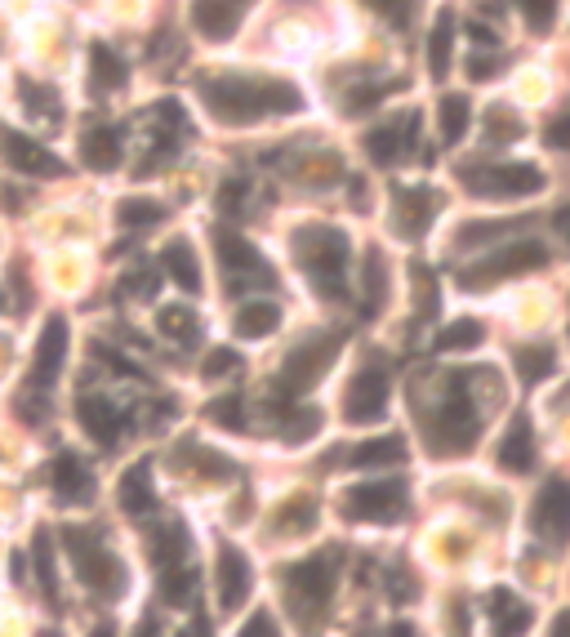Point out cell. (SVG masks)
<instances>
[{
	"mask_svg": "<svg viewBox=\"0 0 570 637\" xmlns=\"http://www.w3.org/2000/svg\"><path fill=\"white\" fill-rule=\"evenodd\" d=\"M557 233H561L566 241H570V205H566V209H561V215H557Z\"/></svg>",
	"mask_w": 570,
	"mask_h": 637,
	"instance_id": "cell-56",
	"label": "cell"
},
{
	"mask_svg": "<svg viewBox=\"0 0 570 637\" xmlns=\"http://www.w3.org/2000/svg\"><path fill=\"white\" fill-rule=\"evenodd\" d=\"M517 10L535 32H548L557 23V0H517Z\"/></svg>",
	"mask_w": 570,
	"mask_h": 637,
	"instance_id": "cell-44",
	"label": "cell"
},
{
	"mask_svg": "<svg viewBox=\"0 0 570 637\" xmlns=\"http://www.w3.org/2000/svg\"><path fill=\"white\" fill-rule=\"evenodd\" d=\"M117 219H121V228H157L165 219V209L148 196H130V201L117 205Z\"/></svg>",
	"mask_w": 570,
	"mask_h": 637,
	"instance_id": "cell-37",
	"label": "cell"
},
{
	"mask_svg": "<svg viewBox=\"0 0 570 637\" xmlns=\"http://www.w3.org/2000/svg\"><path fill=\"white\" fill-rule=\"evenodd\" d=\"M196 593V571L187 562H174V566H161V597L170 606H187Z\"/></svg>",
	"mask_w": 570,
	"mask_h": 637,
	"instance_id": "cell-35",
	"label": "cell"
},
{
	"mask_svg": "<svg viewBox=\"0 0 570 637\" xmlns=\"http://www.w3.org/2000/svg\"><path fill=\"white\" fill-rule=\"evenodd\" d=\"M530 530L548 549H561L570 540V477H548L539 486L530 508Z\"/></svg>",
	"mask_w": 570,
	"mask_h": 637,
	"instance_id": "cell-10",
	"label": "cell"
},
{
	"mask_svg": "<svg viewBox=\"0 0 570 637\" xmlns=\"http://www.w3.org/2000/svg\"><path fill=\"white\" fill-rule=\"evenodd\" d=\"M201 102L209 108L214 121L223 126H255L264 117H294L303 112L299 85L281 76H241V72H218L201 76Z\"/></svg>",
	"mask_w": 570,
	"mask_h": 637,
	"instance_id": "cell-1",
	"label": "cell"
},
{
	"mask_svg": "<svg viewBox=\"0 0 570 637\" xmlns=\"http://www.w3.org/2000/svg\"><path fill=\"white\" fill-rule=\"evenodd\" d=\"M482 339H486L482 322L464 316V322H450V326L437 335V353H473V348H482Z\"/></svg>",
	"mask_w": 570,
	"mask_h": 637,
	"instance_id": "cell-34",
	"label": "cell"
},
{
	"mask_svg": "<svg viewBox=\"0 0 570 637\" xmlns=\"http://www.w3.org/2000/svg\"><path fill=\"white\" fill-rule=\"evenodd\" d=\"M246 6L241 0H192V28L205 41H233L241 28Z\"/></svg>",
	"mask_w": 570,
	"mask_h": 637,
	"instance_id": "cell-17",
	"label": "cell"
},
{
	"mask_svg": "<svg viewBox=\"0 0 570 637\" xmlns=\"http://www.w3.org/2000/svg\"><path fill=\"white\" fill-rule=\"evenodd\" d=\"M388 89H392V85H370V89H353V94H348V112H353V117H357V112H370V108H375V102H379V98H384Z\"/></svg>",
	"mask_w": 570,
	"mask_h": 637,
	"instance_id": "cell-48",
	"label": "cell"
},
{
	"mask_svg": "<svg viewBox=\"0 0 570 637\" xmlns=\"http://www.w3.org/2000/svg\"><path fill=\"white\" fill-rule=\"evenodd\" d=\"M89 637H117V628H111V624H98V628H94Z\"/></svg>",
	"mask_w": 570,
	"mask_h": 637,
	"instance_id": "cell-60",
	"label": "cell"
},
{
	"mask_svg": "<svg viewBox=\"0 0 570 637\" xmlns=\"http://www.w3.org/2000/svg\"><path fill=\"white\" fill-rule=\"evenodd\" d=\"M384 410H388V379H384V370H362V375L348 384L344 419H348V423H379Z\"/></svg>",
	"mask_w": 570,
	"mask_h": 637,
	"instance_id": "cell-15",
	"label": "cell"
},
{
	"mask_svg": "<svg viewBox=\"0 0 570 637\" xmlns=\"http://www.w3.org/2000/svg\"><path fill=\"white\" fill-rule=\"evenodd\" d=\"M152 558H157V566H174V562H183V558H187V530H183V526H165V530H157Z\"/></svg>",
	"mask_w": 570,
	"mask_h": 637,
	"instance_id": "cell-40",
	"label": "cell"
},
{
	"mask_svg": "<svg viewBox=\"0 0 570 637\" xmlns=\"http://www.w3.org/2000/svg\"><path fill=\"white\" fill-rule=\"evenodd\" d=\"M157 326H161V335L174 339L179 348H196V344H201V322H196V312L183 307V303H165V307L157 312Z\"/></svg>",
	"mask_w": 570,
	"mask_h": 637,
	"instance_id": "cell-28",
	"label": "cell"
},
{
	"mask_svg": "<svg viewBox=\"0 0 570 637\" xmlns=\"http://www.w3.org/2000/svg\"><path fill=\"white\" fill-rule=\"evenodd\" d=\"M544 263H548V250L539 241H513V246H499L495 255L469 263L460 272V285L464 290H491V285H499L508 277H526V272H535Z\"/></svg>",
	"mask_w": 570,
	"mask_h": 637,
	"instance_id": "cell-7",
	"label": "cell"
},
{
	"mask_svg": "<svg viewBox=\"0 0 570 637\" xmlns=\"http://www.w3.org/2000/svg\"><path fill=\"white\" fill-rule=\"evenodd\" d=\"M423 438H428V446H432L437 455H464V451H473L477 438H482V419H477V410H473V397H469V392H450V397L432 410Z\"/></svg>",
	"mask_w": 570,
	"mask_h": 637,
	"instance_id": "cell-4",
	"label": "cell"
},
{
	"mask_svg": "<svg viewBox=\"0 0 570 637\" xmlns=\"http://www.w3.org/2000/svg\"><path fill=\"white\" fill-rule=\"evenodd\" d=\"M63 544H67V553H72V562H76V575H80V584L89 589V593H98V597H121L126 593V566H121V558L111 553L94 530H80V526H67L63 530Z\"/></svg>",
	"mask_w": 570,
	"mask_h": 637,
	"instance_id": "cell-3",
	"label": "cell"
},
{
	"mask_svg": "<svg viewBox=\"0 0 570 637\" xmlns=\"http://www.w3.org/2000/svg\"><path fill=\"white\" fill-rule=\"evenodd\" d=\"M388 637H419V633H415L410 624H392V628H388Z\"/></svg>",
	"mask_w": 570,
	"mask_h": 637,
	"instance_id": "cell-58",
	"label": "cell"
},
{
	"mask_svg": "<svg viewBox=\"0 0 570 637\" xmlns=\"http://www.w3.org/2000/svg\"><path fill=\"white\" fill-rule=\"evenodd\" d=\"M366 10H375L384 23H392V28H410L415 23V14H419V0H362Z\"/></svg>",
	"mask_w": 570,
	"mask_h": 637,
	"instance_id": "cell-42",
	"label": "cell"
},
{
	"mask_svg": "<svg viewBox=\"0 0 570 637\" xmlns=\"http://www.w3.org/2000/svg\"><path fill=\"white\" fill-rule=\"evenodd\" d=\"M67 322L63 316H54V322H45L41 339H36V357H32V370H28V397H41L58 384L63 375V361H67Z\"/></svg>",
	"mask_w": 570,
	"mask_h": 637,
	"instance_id": "cell-11",
	"label": "cell"
},
{
	"mask_svg": "<svg viewBox=\"0 0 570 637\" xmlns=\"http://www.w3.org/2000/svg\"><path fill=\"white\" fill-rule=\"evenodd\" d=\"M469 67H473V76H477V80H491V76H495V63H491V58H482V54H477Z\"/></svg>",
	"mask_w": 570,
	"mask_h": 637,
	"instance_id": "cell-54",
	"label": "cell"
},
{
	"mask_svg": "<svg viewBox=\"0 0 570 637\" xmlns=\"http://www.w3.org/2000/svg\"><path fill=\"white\" fill-rule=\"evenodd\" d=\"M179 637H209V628H205V619H192V624H187Z\"/></svg>",
	"mask_w": 570,
	"mask_h": 637,
	"instance_id": "cell-55",
	"label": "cell"
},
{
	"mask_svg": "<svg viewBox=\"0 0 570 637\" xmlns=\"http://www.w3.org/2000/svg\"><path fill=\"white\" fill-rule=\"evenodd\" d=\"M338 344H344L338 335H312V339H303V344L286 357V366H281V375H277V392H281L286 401L299 397V392H308V388L330 370Z\"/></svg>",
	"mask_w": 570,
	"mask_h": 637,
	"instance_id": "cell-8",
	"label": "cell"
},
{
	"mask_svg": "<svg viewBox=\"0 0 570 637\" xmlns=\"http://www.w3.org/2000/svg\"><path fill=\"white\" fill-rule=\"evenodd\" d=\"M50 482H54V490H58L63 504H85V499L94 495V473H89L72 451H63V455L50 464Z\"/></svg>",
	"mask_w": 570,
	"mask_h": 637,
	"instance_id": "cell-20",
	"label": "cell"
},
{
	"mask_svg": "<svg viewBox=\"0 0 570 637\" xmlns=\"http://www.w3.org/2000/svg\"><path fill=\"white\" fill-rule=\"evenodd\" d=\"M491 619H495V633H499V637H521V633L530 628V606H526L517 593L495 589V593H491Z\"/></svg>",
	"mask_w": 570,
	"mask_h": 637,
	"instance_id": "cell-26",
	"label": "cell"
},
{
	"mask_svg": "<svg viewBox=\"0 0 570 637\" xmlns=\"http://www.w3.org/2000/svg\"><path fill=\"white\" fill-rule=\"evenodd\" d=\"M187 451L201 460V473H205V477H214V482H227V477L237 473L227 455H214V451H201V446H187Z\"/></svg>",
	"mask_w": 570,
	"mask_h": 637,
	"instance_id": "cell-47",
	"label": "cell"
},
{
	"mask_svg": "<svg viewBox=\"0 0 570 637\" xmlns=\"http://www.w3.org/2000/svg\"><path fill=\"white\" fill-rule=\"evenodd\" d=\"M406 508H410V486L401 477L362 482L344 495V517H353V521H397Z\"/></svg>",
	"mask_w": 570,
	"mask_h": 637,
	"instance_id": "cell-9",
	"label": "cell"
},
{
	"mask_svg": "<svg viewBox=\"0 0 570 637\" xmlns=\"http://www.w3.org/2000/svg\"><path fill=\"white\" fill-rule=\"evenodd\" d=\"M126 285H130V294H139V299H152V294H157V277H152V272H135V277H126Z\"/></svg>",
	"mask_w": 570,
	"mask_h": 637,
	"instance_id": "cell-52",
	"label": "cell"
},
{
	"mask_svg": "<svg viewBox=\"0 0 570 637\" xmlns=\"http://www.w3.org/2000/svg\"><path fill=\"white\" fill-rule=\"evenodd\" d=\"M117 499H121V508H126L130 517H143V512L157 508V486H152V464H148V460L135 464V468H126V477H121V486H117Z\"/></svg>",
	"mask_w": 570,
	"mask_h": 637,
	"instance_id": "cell-22",
	"label": "cell"
},
{
	"mask_svg": "<svg viewBox=\"0 0 570 637\" xmlns=\"http://www.w3.org/2000/svg\"><path fill=\"white\" fill-rule=\"evenodd\" d=\"M437 121H441V139L445 143H460L473 126V102L464 94H445L441 108H437Z\"/></svg>",
	"mask_w": 570,
	"mask_h": 637,
	"instance_id": "cell-30",
	"label": "cell"
},
{
	"mask_svg": "<svg viewBox=\"0 0 570 637\" xmlns=\"http://www.w3.org/2000/svg\"><path fill=\"white\" fill-rule=\"evenodd\" d=\"M214 584H218V606H223V611H237V606L250 597L255 571H250V558H246L237 544H223V549H218Z\"/></svg>",
	"mask_w": 570,
	"mask_h": 637,
	"instance_id": "cell-13",
	"label": "cell"
},
{
	"mask_svg": "<svg viewBox=\"0 0 570 637\" xmlns=\"http://www.w3.org/2000/svg\"><path fill=\"white\" fill-rule=\"evenodd\" d=\"M89 76H94V89H121L130 72H126V63H121L117 50H107L98 41V45H89Z\"/></svg>",
	"mask_w": 570,
	"mask_h": 637,
	"instance_id": "cell-31",
	"label": "cell"
},
{
	"mask_svg": "<svg viewBox=\"0 0 570 637\" xmlns=\"http://www.w3.org/2000/svg\"><path fill=\"white\" fill-rule=\"evenodd\" d=\"M464 187H469L473 196H486V201H521V196L544 192V170L530 165V161L473 165V170L464 174Z\"/></svg>",
	"mask_w": 570,
	"mask_h": 637,
	"instance_id": "cell-6",
	"label": "cell"
},
{
	"mask_svg": "<svg viewBox=\"0 0 570 637\" xmlns=\"http://www.w3.org/2000/svg\"><path fill=\"white\" fill-rule=\"evenodd\" d=\"M473 36H477L482 45H495V32H491V28H482V23H473Z\"/></svg>",
	"mask_w": 570,
	"mask_h": 637,
	"instance_id": "cell-57",
	"label": "cell"
},
{
	"mask_svg": "<svg viewBox=\"0 0 570 637\" xmlns=\"http://www.w3.org/2000/svg\"><path fill=\"white\" fill-rule=\"evenodd\" d=\"M237 370H241V357H237L233 348H214V353L205 357V366H201L205 379H227V375H237Z\"/></svg>",
	"mask_w": 570,
	"mask_h": 637,
	"instance_id": "cell-45",
	"label": "cell"
},
{
	"mask_svg": "<svg viewBox=\"0 0 570 637\" xmlns=\"http://www.w3.org/2000/svg\"><path fill=\"white\" fill-rule=\"evenodd\" d=\"M135 637H157V619H143V624H139V633H135Z\"/></svg>",
	"mask_w": 570,
	"mask_h": 637,
	"instance_id": "cell-59",
	"label": "cell"
},
{
	"mask_svg": "<svg viewBox=\"0 0 570 637\" xmlns=\"http://www.w3.org/2000/svg\"><path fill=\"white\" fill-rule=\"evenodd\" d=\"M410 134H415V117L388 121V126H379V130H370V134H366V156H370L375 165H392V161H401V156H406Z\"/></svg>",
	"mask_w": 570,
	"mask_h": 637,
	"instance_id": "cell-21",
	"label": "cell"
},
{
	"mask_svg": "<svg viewBox=\"0 0 570 637\" xmlns=\"http://www.w3.org/2000/svg\"><path fill=\"white\" fill-rule=\"evenodd\" d=\"M32 562H36V580H41L45 597H54V593H58V571H54V536H50V530H36Z\"/></svg>",
	"mask_w": 570,
	"mask_h": 637,
	"instance_id": "cell-38",
	"label": "cell"
},
{
	"mask_svg": "<svg viewBox=\"0 0 570 637\" xmlns=\"http://www.w3.org/2000/svg\"><path fill=\"white\" fill-rule=\"evenodd\" d=\"M281 326V307L268 299H250L237 307V335L241 339H268Z\"/></svg>",
	"mask_w": 570,
	"mask_h": 637,
	"instance_id": "cell-27",
	"label": "cell"
},
{
	"mask_svg": "<svg viewBox=\"0 0 570 637\" xmlns=\"http://www.w3.org/2000/svg\"><path fill=\"white\" fill-rule=\"evenodd\" d=\"M294 255L312 281V290L330 303L348 299L344 290V268H348V255H353V241L344 228H330V224H303L294 233Z\"/></svg>",
	"mask_w": 570,
	"mask_h": 637,
	"instance_id": "cell-2",
	"label": "cell"
},
{
	"mask_svg": "<svg viewBox=\"0 0 570 637\" xmlns=\"http://www.w3.org/2000/svg\"><path fill=\"white\" fill-rule=\"evenodd\" d=\"M214 246H218V263H223L227 272H233V290H246V277L272 285V268L264 263V255H259L246 237L218 228V233H214Z\"/></svg>",
	"mask_w": 570,
	"mask_h": 637,
	"instance_id": "cell-12",
	"label": "cell"
},
{
	"mask_svg": "<svg viewBox=\"0 0 570 637\" xmlns=\"http://www.w3.org/2000/svg\"><path fill=\"white\" fill-rule=\"evenodd\" d=\"M121 156H126V148H121V134L111 130V126H98V130H89V134L80 139V161H85L89 170H98V174L117 170Z\"/></svg>",
	"mask_w": 570,
	"mask_h": 637,
	"instance_id": "cell-23",
	"label": "cell"
},
{
	"mask_svg": "<svg viewBox=\"0 0 570 637\" xmlns=\"http://www.w3.org/2000/svg\"><path fill=\"white\" fill-rule=\"evenodd\" d=\"M392 201H397V219L392 224H397V233L406 241H419L432 228L437 205H441V196L428 192V187H392Z\"/></svg>",
	"mask_w": 570,
	"mask_h": 637,
	"instance_id": "cell-16",
	"label": "cell"
},
{
	"mask_svg": "<svg viewBox=\"0 0 570 637\" xmlns=\"http://www.w3.org/2000/svg\"><path fill=\"white\" fill-rule=\"evenodd\" d=\"M334 584H338V553H334V549L312 553V558L294 562V566L286 571V589H290L294 611H299L303 619L325 615V602H330Z\"/></svg>",
	"mask_w": 570,
	"mask_h": 637,
	"instance_id": "cell-5",
	"label": "cell"
},
{
	"mask_svg": "<svg viewBox=\"0 0 570 637\" xmlns=\"http://www.w3.org/2000/svg\"><path fill=\"white\" fill-rule=\"evenodd\" d=\"M415 593H419V584H415L410 566H406V562L388 566V597H392V602H415Z\"/></svg>",
	"mask_w": 570,
	"mask_h": 637,
	"instance_id": "cell-46",
	"label": "cell"
},
{
	"mask_svg": "<svg viewBox=\"0 0 570 637\" xmlns=\"http://www.w3.org/2000/svg\"><path fill=\"white\" fill-rule=\"evenodd\" d=\"M544 139H548V148H557V152H570V112L552 117V121H548V130H544Z\"/></svg>",
	"mask_w": 570,
	"mask_h": 637,
	"instance_id": "cell-50",
	"label": "cell"
},
{
	"mask_svg": "<svg viewBox=\"0 0 570 637\" xmlns=\"http://www.w3.org/2000/svg\"><path fill=\"white\" fill-rule=\"evenodd\" d=\"M384 290H388V272H384V255L379 250H366L362 259V312L375 316L384 307Z\"/></svg>",
	"mask_w": 570,
	"mask_h": 637,
	"instance_id": "cell-32",
	"label": "cell"
},
{
	"mask_svg": "<svg viewBox=\"0 0 570 637\" xmlns=\"http://www.w3.org/2000/svg\"><path fill=\"white\" fill-rule=\"evenodd\" d=\"M486 130H491V139H517L521 134V121L513 117V112H491V121H486Z\"/></svg>",
	"mask_w": 570,
	"mask_h": 637,
	"instance_id": "cell-49",
	"label": "cell"
},
{
	"mask_svg": "<svg viewBox=\"0 0 570 637\" xmlns=\"http://www.w3.org/2000/svg\"><path fill=\"white\" fill-rule=\"evenodd\" d=\"M19 89L28 94V102H32V117H41V121H58L63 112H58V94L54 89H41L36 80H19Z\"/></svg>",
	"mask_w": 570,
	"mask_h": 637,
	"instance_id": "cell-43",
	"label": "cell"
},
{
	"mask_svg": "<svg viewBox=\"0 0 570 637\" xmlns=\"http://www.w3.org/2000/svg\"><path fill=\"white\" fill-rule=\"evenodd\" d=\"M76 419H80V429H85V433H89L98 446H117V442H121L126 419H121V410L111 406L107 397L85 392V397L76 401Z\"/></svg>",
	"mask_w": 570,
	"mask_h": 637,
	"instance_id": "cell-18",
	"label": "cell"
},
{
	"mask_svg": "<svg viewBox=\"0 0 570 637\" xmlns=\"http://www.w3.org/2000/svg\"><path fill=\"white\" fill-rule=\"evenodd\" d=\"M552 370H557V353H552L548 344H526V348H517V375H521L526 388L552 379Z\"/></svg>",
	"mask_w": 570,
	"mask_h": 637,
	"instance_id": "cell-33",
	"label": "cell"
},
{
	"mask_svg": "<svg viewBox=\"0 0 570 637\" xmlns=\"http://www.w3.org/2000/svg\"><path fill=\"white\" fill-rule=\"evenodd\" d=\"M0 156H6L19 174H32V179L63 174V161L45 143H36L32 134H19V130H0Z\"/></svg>",
	"mask_w": 570,
	"mask_h": 637,
	"instance_id": "cell-14",
	"label": "cell"
},
{
	"mask_svg": "<svg viewBox=\"0 0 570 637\" xmlns=\"http://www.w3.org/2000/svg\"><path fill=\"white\" fill-rule=\"evenodd\" d=\"M161 268L170 272V281L183 290V294H201V263H196V250L187 241H170L161 250Z\"/></svg>",
	"mask_w": 570,
	"mask_h": 637,
	"instance_id": "cell-25",
	"label": "cell"
},
{
	"mask_svg": "<svg viewBox=\"0 0 570 637\" xmlns=\"http://www.w3.org/2000/svg\"><path fill=\"white\" fill-rule=\"evenodd\" d=\"M316 429H321V410H316V406H299V410H290V414H286V423H281V438H286L290 446H299V442H312V438H316Z\"/></svg>",
	"mask_w": 570,
	"mask_h": 637,
	"instance_id": "cell-39",
	"label": "cell"
},
{
	"mask_svg": "<svg viewBox=\"0 0 570 637\" xmlns=\"http://www.w3.org/2000/svg\"><path fill=\"white\" fill-rule=\"evenodd\" d=\"M312 521H316V504L308 495L286 499L281 512H277V530H312Z\"/></svg>",
	"mask_w": 570,
	"mask_h": 637,
	"instance_id": "cell-41",
	"label": "cell"
},
{
	"mask_svg": "<svg viewBox=\"0 0 570 637\" xmlns=\"http://www.w3.org/2000/svg\"><path fill=\"white\" fill-rule=\"evenodd\" d=\"M205 414L218 423V429H227V433H246V397H241V392H223V397H214Z\"/></svg>",
	"mask_w": 570,
	"mask_h": 637,
	"instance_id": "cell-36",
	"label": "cell"
},
{
	"mask_svg": "<svg viewBox=\"0 0 570 637\" xmlns=\"http://www.w3.org/2000/svg\"><path fill=\"white\" fill-rule=\"evenodd\" d=\"M548 637H570V606H566V611H557V619H552Z\"/></svg>",
	"mask_w": 570,
	"mask_h": 637,
	"instance_id": "cell-53",
	"label": "cell"
},
{
	"mask_svg": "<svg viewBox=\"0 0 570 637\" xmlns=\"http://www.w3.org/2000/svg\"><path fill=\"white\" fill-rule=\"evenodd\" d=\"M353 468H397L406 464V438L401 433H384V438H370L362 446H353Z\"/></svg>",
	"mask_w": 570,
	"mask_h": 637,
	"instance_id": "cell-24",
	"label": "cell"
},
{
	"mask_svg": "<svg viewBox=\"0 0 570 637\" xmlns=\"http://www.w3.org/2000/svg\"><path fill=\"white\" fill-rule=\"evenodd\" d=\"M495 464L508 468V473H517V477L535 468V438H530V419L526 414H517L508 423V433L499 438V451H495Z\"/></svg>",
	"mask_w": 570,
	"mask_h": 637,
	"instance_id": "cell-19",
	"label": "cell"
},
{
	"mask_svg": "<svg viewBox=\"0 0 570 637\" xmlns=\"http://www.w3.org/2000/svg\"><path fill=\"white\" fill-rule=\"evenodd\" d=\"M450 54H454V14L441 10L437 23H432V32H428V76L432 80H445Z\"/></svg>",
	"mask_w": 570,
	"mask_h": 637,
	"instance_id": "cell-29",
	"label": "cell"
},
{
	"mask_svg": "<svg viewBox=\"0 0 570 637\" xmlns=\"http://www.w3.org/2000/svg\"><path fill=\"white\" fill-rule=\"evenodd\" d=\"M237 637H281V633H277V619H272L268 611H255V615L241 624V633H237Z\"/></svg>",
	"mask_w": 570,
	"mask_h": 637,
	"instance_id": "cell-51",
	"label": "cell"
}]
</instances>
